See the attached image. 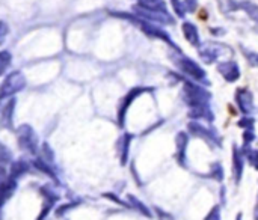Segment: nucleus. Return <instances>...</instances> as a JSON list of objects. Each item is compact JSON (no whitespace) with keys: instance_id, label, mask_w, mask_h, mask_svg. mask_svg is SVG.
I'll list each match as a JSON object with an SVG mask.
<instances>
[{"instance_id":"nucleus-1","label":"nucleus","mask_w":258,"mask_h":220,"mask_svg":"<svg viewBox=\"0 0 258 220\" xmlns=\"http://www.w3.org/2000/svg\"><path fill=\"white\" fill-rule=\"evenodd\" d=\"M26 88V77L21 71H12L6 76L5 82L0 86V100L12 98L15 94Z\"/></svg>"},{"instance_id":"nucleus-2","label":"nucleus","mask_w":258,"mask_h":220,"mask_svg":"<svg viewBox=\"0 0 258 220\" xmlns=\"http://www.w3.org/2000/svg\"><path fill=\"white\" fill-rule=\"evenodd\" d=\"M17 139H18V146L21 151L30 156L38 154V136L30 125L27 124L21 125L17 131Z\"/></svg>"},{"instance_id":"nucleus-3","label":"nucleus","mask_w":258,"mask_h":220,"mask_svg":"<svg viewBox=\"0 0 258 220\" xmlns=\"http://www.w3.org/2000/svg\"><path fill=\"white\" fill-rule=\"evenodd\" d=\"M138 14V17L147 20V21H151V23H165V24H172V17L166 12V11H157V9H148V8H144L141 5L135 6L133 8Z\"/></svg>"},{"instance_id":"nucleus-4","label":"nucleus","mask_w":258,"mask_h":220,"mask_svg":"<svg viewBox=\"0 0 258 220\" xmlns=\"http://www.w3.org/2000/svg\"><path fill=\"white\" fill-rule=\"evenodd\" d=\"M184 100H186V103L190 107H195V106L206 104L207 100H209V94L204 89H201V88H198L195 85L187 83L184 86Z\"/></svg>"},{"instance_id":"nucleus-5","label":"nucleus","mask_w":258,"mask_h":220,"mask_svg":"<svg viewBox=\"0 0 258 220\" xmlns=\"http://www.w3.org/2000/svg\"><path fill=\"white\" fill-rule=\"evenodd\" d=\"M178 66H180L186 74H189L190 77H194L195 80H203V79L206 77L204 69H203L198 63H195L194 60H190L189 57H183V59L178 62Z\"/></svg>"},{"instance_id":"nucleus-6","label":"nucleus","mask_w":258,"mask_h":220,"mask_svg":"<svg viewBox=\"0 0 258 220\" xmlns=\"http://www.w3.org/2000/svg\"><path fill=\"white\" fill-rule=\"evenodd\" d=\"M218 68H219V72L224 76V79H225L227 82H236V80L240 77L239 66H237V63H234L233 60L222 62Z\"/></svg>"},{"instance_id":"nucleus-7","label":"nucleus","mask_w":258,"mask_h":220,"mask_svg":"<svg viewBox=\"0 0 258 220\" xmlns=\"http://www.w3.org/2000/svg\"><path fill=\"white\" fill-rule=\"evenodd\" d=\"M144 91H148V89H142V88H139V89H133L132 92H128V94H127V97L124 98V101H122V104H121V107H119V112H118V121H119V125H124V118H125V113H127V110H128L130 104H132V103H133V100H135L136 97H139V95H141V92H144Z\"/></svg>"},{"instance_id":"nucleus-8","label":"nucleus","mask_w":258,"mask_h":220,"mask_svg":"<svg viewBox=\"0 0 258 220\" xmlns=\"http://www.w3.org/2000/svg\"><path fill=\"white\" fill-rule=\"evenodd\" d=\"M236 100L237 104L240 106V110L243 113H249L254 109V100H252V94L246 89H239L236 94Z\"/></svg>"},{"instance_id":"nucleus-9","label":"nucleus","mask_w":258,"mask_h":220,"mask_svg":"<svg viewBox=\"0 0 258 220\" xmlns=\"http://www.w3.org/2000/svg\"><path fill=\"white\" fill-rule=\"evenodd\" d=\"M14 109H15V100L11 98V101H8V104L3 107L2 110V116H0V127L5 130H12V116H14Z\"/></svg>"},{"instance_id":"nucleus-10","label":"nucleus","mask_w":258,"mask_h":220,"mask_svg":"<svg viewBox=\"0 0 258 220\" xmlns=\"http://www.w3.org/2000/svg\"><path fill=\"white\" fill-rule=\"evenodd\" d=\"M183 32H184V38H186L192 45H195V47L200 45V35H198V29H197L195 24L186 21V23L183 24Z\"/></svg>"},{"instance_id":"nucleus-11","label":"nucleus","mask_w":258,"mask_h":220,"mask_svg":"<svg viewBox=\"0 0 258 220\" xmlns=\"http://www.w3.org/2000/svg\"><path fill=\"white\" fill-rule=\"evenodd\" d=\"M11 151L8 150V146H5L3 143H0V175L6 174V168L11 165Z\"/></svg>"},{"instance_id":"nucleus-12","label":"nucleus","mask_w":258,"mask_h":220,"mask_svg":"<svg viewBox=\"0 0 258 220\" xmlns=\"http://www.w3.org/2000/svg\"><path fill=\"white\" fill-rule=\"evenodd\" d=\"M29 171V166H27V163L26 162H15V163H12V165H9V177H12V178H18V177H21L23 174H26Z\"/></svg>"},{"instance_id":"nucleus-13","label":"nucleus","mask_w":258,"mask_h":220,"mask_svg":"<svg viewBox=\"0 0 258 220\" xmlns=\"http://www.w3.org/2000/svg\"><path fill=\"white\" fill-rule=\"evenodd\" d=\"M233 162H234V174H236V180L239 181L242 177V171H243V156L239 153L237 148H234V156H233Z\"/></svg>"},{"instance_id":"nucleus-14","label":"nucleus","mask_w":258,"mask_h":220,"mask_svg":"<svg viewBox=\"0 0 258 220\" xmlns=\"http://www.w3.org/2000/svg\"><path fill=\"white\" fill-rule=\"evenodd\" d=\"M189 128H190V131L194 133V134H197V136H201V137H207L209 140H218L213 134H212V131L210 130H207V128H204V127H201L200 124H195V122H192L190 125H189Z\"/></svg>"},{"instance_id":"nucleus-15","label":"nucleus","mask_w":258,"mask_h":220,"mask_svg":"<svg viewBox=\"0 0 258 220\" xmlns=\"http://www.w3.org/2000/svg\"><path fill=\"white\" fill-rule=\"evenodd\" d=\"M239 6H242L243 11H245L254 21H258V5L252 3V2H240Z\"/></svg>"},{"instance_id":"nucleus-16","label":"nucleus","mask_w":258,"mask_h":220,"mask_svg":"<svg viewBox=\"0 0 258 220\" xmlns=\"http://www.w3.org/2000/svg\"><path fill=\"white\" fill-rule=\"evenodd\" d=\"M139 5L148 9L166 11V3L163 0H139Z\"/></svg>"},{"instance_id":"nucleus-17","label":"nucleus","mask_w":258,"mask_h":220,"mask_svg":"<svg viewBox=\"0 0 258 220\" xmlns=\"http://www.w3.org/2000/svg\"><path fill=\"white\" fill-rule=\"evenodd\" d=\"M12 62V56L9 51H0V76H3V72L8 69V66Z\"/></svg>"},{"instance_id":"nucleus-18","label":"nucleus","mask_w":258,"mask_h":220,"mask_svg":"<svg viewBox=\"0 0 258 220\" xmlns=\"http://www.w3.org/2000/svg\"><path fill=\"white\" fill-rule=\"evenodd\" d=\"M187 146V136L186 133H180L177 136V150H178V156H184V150Z\"/></svg>"},{"instance_id":"nucleus-19","label":"nucleus","mask_w":258,"mask_h":220,"mask_svg":"<svg viewBox=\"0 0 258 220\" xmlns=\"http://www.w3.org/2000/svg\"><path fill=\"white\" fill-rule=\"evenodd\" d=\"M130 139H132V136H130V134H125V136H124V139H122V142H124V150H122V153H121V156H122V159H121V163H122V165L127 162V154H128V145H130Z\"/></svg>"},{"instance_id":"nucleus-20","label":"nucleus","mask_w":258,"mask_h":220,"mask_svg":"<svg viewBox=\"0 0 258 220\" xmlns=\"http://www.w3.org/2000/svg\"><path fill=\"white\" fill-rule=\"evenodd\" d=\"M221 2V8L224 11H236L237 9V3L233 0H219Z\"/></svg>"},{"instance_id":"nucleus-21","label":"nucleus","mask_w":258,"mask_h":220,"mask_svg":"<svg viewBox=\"0 0 258 220\" xmlns=\"http://www.w3.org/2000/svg\"><path fill=\"white\" fill-rule=\"evenodd\" d=\"M128 199H130V201L133 202V205H135V207H136V208H138V210H139L141 213H144L145 216H151V214H150V211H148V210H147V208H145V207H144V205L141 204V201H138V199H136L135 196H128Z\"/></svg>"},{"instance_id":"nucleus-22","label":"nucleus","mask_w":258,"mask_h":220,"mask_svg":"<svg viewBox=\"0 0 258 220\" xmlns=\"http://www.w3.org/2000/svg\"><path fill=\"white\" fill-rule=\"evenodd\" d=\"M172 6H174V9H175V12H177L178 17H184L186 9H184V5L180 0H172Z\"/></svg>"},{"instance_id":"nucleus-23","label":"nucleus","mask_w":258,"mask_h":220,"mask_svg":"<svg viewBox=\"0 0 258 220\" xmlns=\"http://www.w3.org/2000/svg\"><path fill=\"white\" fill-rule=\"evenodd\" d=\"M248 160H249V163L258 169V151H249L248 153Z\"/></svg>"},{"instance_id":"nucleus-24","label":"nucleus","mask_w":258,"mask_h":220,"mask_svg":"<svg viewBox=\"0 0 258 220\" xmlns=\"http://www.w3.org/2000/svg\"><path fill=\"white\" fill-rule=\"evenodd\" d=\"M246 56H248V60L252 66H258V53H251V51H246Z\"/></svg>"},{"instance_id":"nucleus-25","label":"nucleus","mask_w":258,"mask_h":220,"mask_svg":"<svg viewBox=\"0 0 258 220\" xmlns=\"http://www.w3.org/2000/svg\"><path fill=\"white\" fill-rule=\"evenodd\" d=\"M6 35H8V24L3 23V21H0V42L3 41V38Z\"/></svg>"},{"instance_id":"nucleus-26","label":"nucleus","mask_w":258,"mask_h":220,"mask_svg":"<svg viewBox=\"0 0 258 220\" xmlns=\"http://www.w3.org/2000/svg\"><path fill=\"white\" fill-rule=\"evenodd\" d=\"M239 125H243V127H245L246 130H252L254 121H252V119H246V118H245L243 121H240V122H239Z\"/></svg>"},{"instance_id":"nucleus-27","label":"nucleus","mask_w":258,"mask_h":220,"mask_svg":"<svg viewBox=\"0 0 258 220\" xmlns=\"http://www.w3.org/2000/svg\"><path fill=\"white\" fill-rule=\"evenodd\" d=\"M213 177H215L216 180H222V177H224V172H222V169L219 168V165H215V172H213Z\"/></svg>"},{"instance_id":"nucleus-28","label":"nucleus","mask_w":258,"mask_h":220,"mask_svg":"<svg viewBox=\"0 0 258 220\" xmlns=\"http://www.w3.org/2000/svg\"><path fill=\"white\" fill-rule=\"evenodd\" d=\"M218 213H219V207H215V210H213V211L210 213V216H209L207 219H219Z\"/></svg>"},{"instance_id":"nucleus-29","label":"nucleus","mask_w":258,"mask_h":220,"mask_svg":"<svg viewBox=\"0 0 258 220\" xmlns=\"http://www.w3.org/2000/svg\"><path fill=\"white\" fill-rule=\"evenodd\" d=\"M255 217H258V204H257V208H255Z\"/></svg>"}]
</instances>
